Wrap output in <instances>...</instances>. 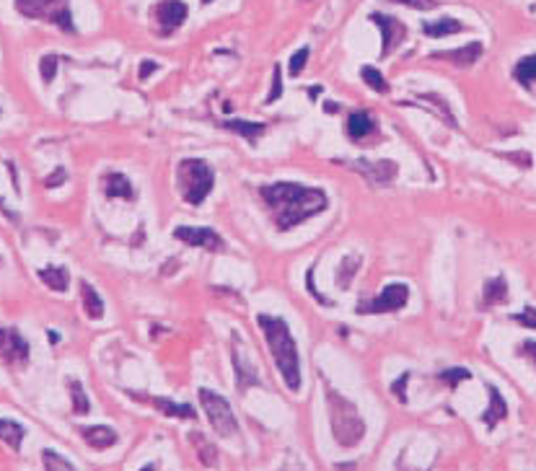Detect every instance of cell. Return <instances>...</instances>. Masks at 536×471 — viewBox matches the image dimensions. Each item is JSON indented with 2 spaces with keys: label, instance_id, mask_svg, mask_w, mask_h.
<instances>
[{
  "label": "cell",
  "instance_id": "28",
  "mask_svg": "<svg viewBox=\"0 0 536 471\" xmlns=\"http://www.w3.org/2000/svg\"><path fill=\"white\" fill-rule=\"evenodd\" d=\"M513 75H515V81L521 83V86H531V83L536 81V55L523 57V60L515 65Z\"/></svg>",
  "mask_w": 536,
  "mask_h": 471
},
{
  "label": "cell",
  "instance_id": "26",
  "mask_svg": "<svg viewBox=\"0 0 536 471\" xmlns=\"http://www.w3.org/2000/svg\"><path fill=\"white\" fill-rule=\"evenodd\" d=\"M0 441L6 443L8 448L21 450V441H23V427L13 419H0Z\"/></svg>",
  "mask_w": 536,
  "mask_h": 471
},
{
  "label": "cell",
  "instance_id": "2",
  "mask_svg": "<svg viewBox=\"0 0 536 471\" xmlns=\"http://www.w3.org/2000/svg\"><path fill=\"white\" fill-rule=\"evenodd\" d=\"M257 327L262 329L267 339V347L272 352V360L278 365L283 381L290 391H301V358H298V347L295 339L287 329V322L280 316L270 314H259L257 316Z\"/></svg>",
  "mask_w": 536,
  "mask_h": 471
},
{
  "label": "cell",
  "instance_id": "20",
  "mask_svg": "<svg viewBox=\"0 0 536 471\" xmlns=\"http://www.w3.org/2000/svg\"><path fill=\"white\" fill-rule=\"evenodd\" d=\"M459 31H464V23L456 21V18H438V21L423 23V34L425 37H433V39L451 37V34H459Z\"/></svg>",
  "mask_w": 536,
  "mask_h": 471
},
{
  "label": "cell",
  "instance_id": "16",
  "mask_svg": "<svg viewBox=\"0 0 536 471\" xmlns=\"http://www.w3.org/2000/svg\"><path fill=\"white\" fill-rule=\"evenodd\" d=\"M81 435H84V441L89 443L91 448H96V450L112 448L114 443H117V433H114L112 427H106V425L84 427V430H81Z\"/></svg>",
  "mask_w": 536,
  "mask_h": 471
},
{
  "label": "cell",
  "instance_id": "6",
  "mask_svg": "<svg viewBox=\"0 0 536 471\" xmlns=\"http://www.w3.org/2000/svg\"><path fill=\"white\" fill-rule=\"evenodd\" d=\"M197 397H200L205 414L210 419L212 430H215L220 438H234V435H239V419H236L234 409H231V404H228L226 397H220V394H215V391L210 389H200Z\"/></svg>",
  "mask_w": 536,
  "mask_h": 471
},
{
  "label": "cell",
  "instance_id": "17",
  "mask_svg": "<svg viewBox=\"0 0 536 471\" xmlns=\"http://www.w3.org/2000/svg\"><path fill=\"white\" fill-rule=\"evenodd\" d=\"M376 122L368 112H353L348 117V137L350 140H365L368 135H373Z\"/></svg>",
  "mask_w": 536,
  "mask_h": 471
},
{
  "label": "cell",
  "instance_id": "34",
  "mask_svg": "<svg viewBox=\"0 0 536 471\" xmlns=\"http://www.w3.org/2000/svg\"><path fill=\"white\" fill-rule=\"evenodd\" d=\"M309 47H301L298 52L290 57V75H301V70L306 67V62H309Z\"/></svg>",
  "mask_w": 536,
  "mask_h": 471
},
{
  "label": "cell",
  "instance_id": "4",
  "mask_svg": "<svg viewBox=\"0 0 536 471\" xmlns=\"http://www.w3.org/2000/svg\"><path fill=\"white\" fill-rule=\"evenodd\" d=\"M215 174L203 158H181L176 166V187L181 192V200L187 205H203L212 192Z\"/></svg>",
  "mask_w": 536,
  "mask_h": 471
},
{
  "label": "cell",
  "instance_id": "23",
  "mask_svg": "<svg viewBox=\"0 0 536 471\" xmlns=\"http://www.w3.org/2000/svg\"><path fill=\"white\" fill-rule=\"evenodd\" d=\"M363 264L360 254H345L340 262V269H337V285H340L342 290H348L350 285H353V277H355L358 267Z\"/></svg>",
  "mask_w": 536,
  "mask_h": 471
},
{
  "label": "cell",
  "instance_id": "3",
  "mask_svg": "<svg viewBox=\"0 0 536 471\" xmlns=\"http://www.w3.org/2000/svg\"><path fill=\"white\" fill-rule=\"evenodd\" d=\"M326 407H329L334 441L345 446V448L358 446L363 441V435H365V422H363L355 404L345 399L342 394H337L334 389H326Z\"/></svg>",
  "mask_w": 536,
  "mask_h": 471
},
{
  "label": "cell",
  "instance_id": "7",
  "mask_svg": "<svg viewBox=\"0 0 536 471\" xmlns=\"http://www.w3.org/2000/svg\"><path fill=\"white\" fill-rule=\"evenodd\" d=\"M409 300V288L404 283H392L386 285L384 290L378 293L373 300H365V303H358V314H397L401 308L407 306Z\"/></svg>",
  "mask_w": 536,
  "mask_h": 471
},
{
  "label": "cell",
  "instance_id": "24",
  "mask_svg": "<svg viewBox=\"0 0 536 471\" xmlns=\"http://www.w3.org/2000/svg\"><path fill=\"white\" fill-rule=\"evenodd\" d=\"M223 130H228V132L234 135H241V137H246V140H257L259 135H265V125L262 122H244V120H231V122H223L220 125Z\"/></svg>",
  "mask_w": 536,
  "mask_h": 471
},
{
  "label": "cell",
  "instance_id": "10",
  "mask_svg": "<svg viewBox=\"0 0 536 471\" xmlns=\"http://www.w3.org/2000/svg\"><path fill=\"white\" fill-rule=\"evenodd\" d=\"M174 239L184 241V244H189V246L207 249V251H218V249H223V239H220L212 228H189V225H176Z\"/></svg>",
  "mask_w": 536,
  "mask_h": 471
},
{
  "label": "cell",
  "instance_id": "11",
  "mask_svg": "<svg viewBox=\"0 0 536 471\" xmlns=\"http://www.w3.org/2000/svg\"><path fill=\"white\" fill-rule=\"evenodd\" d=\"M370 21H376L378 26H381V57H389V55L397 50V45L399 42H404V37H407V26H401L397 18H392V16H381V13H373L370 16Z\"/></svg>",
  "mask_w": 536,
  "mask_h": 471
},
{
  "label": "cell",
  "instance_id": "19",
  "mask_svg": "<svg viewBox=\"0 0 536 471\" xmlns=\"http://www.w3.org/2000/svg\"><path fill=\"white\" fill-rule=\"evenodd\" d=\"M508 300V283L506 277H490L487 283H484V290H482V308H490V306H498V303H506Z\"/></svg>",
  "mask_w": 536,
  "mask_h": 471
},
{
  "label": "cell",
  "instance_id": "30",
  "mask_svg": "<svg viewBox=\"0 0 536 471\" xmlns=\"http://www.w3.org/2000/svg\"><path fill=\"white\" fill-rule=\"evenodd\" d=\"M42 461H45L47 471H76V466L70 464L68 458L60 456V453H55V450H50V448L42 450Z\"/></svg>",
  "mask_w": 536,
  "mask_h": 471
},
{
  "label": "cell",
  "instance_id": "14",
  "mask_svg": "<svg viewBox=\"0 0 536 471\" xmlns=\"http://www.w3.org/2000/svg\"><path fill=\"white\" fill-rule=\"evenodd\" d=\"M130 397L137 399V402H148L151 407H156L161 414H166V417L195 419V409H192L189 404H176V402H171V399H166V397H143V394H135V391H130Z\"/></svg>",
  "mask_w": 536,
  "mask_h": 471
},
{
  "label": "cell",
  "instance_id": "18",
  "mask_svg": "<svg viewBox=\"0 0 536 471\" xmlns=\"http://www.w3.org/2000/svg\"><path fill=\"white\" fill-rule=\"evenodd\" d=\"M487 391H490V407H487V412L482 414V422L487 425V430H492L500 419L508 417V404L506 399L500 397V391L495 389V386H487Z\"/></svg>",
  "mask_w": 536,
  "mask_h": 471
},
{
  "label": "cell",
  "instance_id": "12",
  "mask_svg": "<svg viewBox=\"0 0 536 471\" xmlns=\"http://www.w3.org/2000/svg\"><path fill=\"white\" fill-rule=\"evenodd\" d=\"M358 174H363L370 184H389L397 176V164L394 161H355Z\"/></svg>",
  "mask_w": 536,
  "mask_h": 471
},
{
  "label": "cell",
  "instance_id": "43",
  "mask_svg": "<svg viewBox=\"0 0 536 471\" xmlns=\"http://www.w3.org/2000/svg\"><path fill=\"white\" fill-rule=\"evenodd\" d=\"M203 3H205V6H207V3H212V0H203Z\"/></svg>",
  "mask_w": 536,
  "mask_h": 471
},
{
  "label": "cell",
  "instance_id": "37",
  "mask_svg": "<svg viewBox=\"0 0 536 471\" xmlns=\"http://www.w3.org/2000/svg\"><path fill=\"white\" fill-rule=\"evenodd\" d=\"M394 3H401V6L415 8V11H433L438 6V0H394Z\"/></svg>",
  "mask_w": 536,
  "mask_h": 471
},
{
  "label": "cell",
  "instance_id": "39",
  "mask_svg": "<svg viewBox=\"0 0 536 471\" xmlns=\"http://www.w3.org/2000/svg\"><path fill=\"white\" fill-rule=\"evenodd\" d=\"M156 67H159V65H156L153 60H143V65H140V73H137V75H140V81H145V78H148V75H151Z\"/></svg>",
  "mask_w": 536,
  "mask_h": 471
},
{
  "label": "cell",
  "instance_id": "15",
  "mask_svg": "<svg viewBox=\"0 0 536 471\" xmlns=\"http://www.w3.org/2000/svg\"><path fill=\"white\" fill-rule=\"evenodd\" d=\"M435 60H446L453 62L456 67H469L474 65L479 57H482V45L479 42H472L467 47H459V50H448V52H433Z\"/></svg>",
  "mask_w": 536,
  "mask_h": 471
},
{
  "label": "cell",
  "instance_id": "8",
  "mask_svg": "<svg viewBox=\"0 0 536 471\" xmlns=\"http://www.w3.org/2000/svg\"><path fill=\"white\" fill-rule=\"evenodd\" d=\"M153 21L159 26L161 37H169L187 21V6L181 0H161L153 6Z\"/></svg>",
  "mask_w": 536,
  "mask_h": 471
},
{
  "label": "cell",
  "instance_id": "33",
  "mask_svg": "<svg viewBox=\"0 0 536 471\" xmlns=\"http://www.w3.org/2000/svg\"><path fill=\"white\" fill-rule=\"evenodd\" d=\"M39 70H42V81L52 83L55 75H57V55H45L39 62Z\"/></svg>",
  "mask_w": 536,
  "mask_h": 471
},
{
  "label": "cell",
  "instance_id": "9",
  "mask_svg": "<svg viewBox=\"0 0 536 471\" xmlns=\"http://www.w3.org/2000/svg\"><path fill=\"white\" fill-rule=\"evenodd\" d=\"M0 360L8 365H26L29 360V342L18 329H0Z\"/></svg>",
  "mask_w": 536,
  "mask_h": 471
},
{
  "label": "cell",
  "instance_id": "1",
  "mask_svg": "<svg viewBox=\"0 0 536 471\" xmlns=\"http://www.w3.org/2000/svg\"><path fill=\"white\" fill-rule=\"evenodd\" d=\"M259 195L267 202L278 231H290L295 225H301L303 220L319 215L329 205L324 189L303 187L295 181H278V184L262 187Z\"/></svg>",
  "mask_w": 536,
  "mask_h": 471
},
{
  "label": "cell",
  "instance_id": "35",
  "mask_svg": "<svg viewBox=\"0 0 536 471\" xmlns=\"http://www.w3.org/2000/svg\"><path fill=\"white\" fill-rule=\"evenodd\" d=\"M515 324H521V327H529V329H536V308H523L521 314L513 316Z\"/></svg>",
  "mask_w": 536,
  "mask_h": 471
},
{
  "label": "cell",
  "instance_id": "25",
  "mask_svg": "<svg viewBox=\"0 0 536 471\" xmlns=\"http://www.w3.org/2000/svg\"><path fill=\"white\" fill-rule=\"evenodd\" d=\"M81 298H84V308L91 319H101L104 316V300L86 280H81Z\"/></svg>",
  "mask_w": 536,
  "mask_h": 471
},
{
  "label": "cell",
  "instance_id": "31",
  "mask_svg": "<svg viewBox=\"0 0 536 471\" xmlns=\"http://www.w3.org/2000/svg\"><path fill=\"white\" fill-rule=\"evenodd\" d=\"M417 98H423V101H430V104H435V106H438L435 112L440 114V120L448 122L451 127H456V120H453V114H451V106H448L446 101H443V98L438 96V93H420Z\"/></svg>",
  "mask_w": 536,
  "mask_h": 471
},
{
  "label": "cell",
  "instance_id": "27",
  "mask_svg": "<svg viewBox=\"0 0 536 471\" xmlns=\"http://www.w3.org/2000/svg\"><path fill=\"white\" fill-rule=\"evenodd\" d=\"M68 389H70V399H73V414H89L91 404H89V397H86L84 386H81V381L70 378Z\"/></svg>",
  "mask_w": 536,
  "mask_h": 471
},
{
  "label": "cell",
  "instance_id": "13",
  "mask_svg": "<svg viewBox=\"0 0 536 471\" xmlns=\"http://www.w3.org/2000/svg\"><path fill=\"white\" fill-rule=\"evenodd\" d=\"M101 189H104V195L109 197V200H127V202L137 200V192L132 189L130 179L120 171L104 174V176H101Z\"/></svg>",
  "mask_w": 536,
  "mask_h": 471
},
{
  "label": "cell",
  "instance_id": "38",
  "mask_svg": "<svg viewBox=\"0 0 536 471\" xmlns=\"http://www.w3.org/2000/svg\"><path fill=\"white\" fill-rule=\"evenodd\" d=\"M407 381H409V373H404V375H399V381L394 383L392 386V391L397 394V399L399 402H407V397H404V389H407Z\"/></svg>",
  "mask_w": 536,
  "mask_h": 471
},
{
  "label": "cell",
  "instance_id": "41",
  "mask_svg": "<svg viewBox=\"0 0 536 471\" xmlns=\"http://www.w3.org/2000/svg\"><path fill=\"white\" fill-rule=\"evenodd\" d=\"M47 336H50V342H52V344H57V342H60V334H57V331H52V329L47 331Z\"/></svg>",
  "mask_w": 536,
  "mask_h": 471
},
{
  "label": "cell",
  "instance_id": "22",
  "mask_svg": "<svg viewBox=\"0 0 536 471\" xmlns=\"http://www.w3.org/2000/svg\"><path fill=\"white\" fill-rule=\"evenodd\" d=\"M189 441H192V446L197 448V456H200L203 466L212 469V466L218 464V448H215V446H212V443L207 441L203 433H192L189 435Z\"/></svg>",
  "mask_w": 536,
  "mask_h": 471
},
{
  "label": "cell",
  "instance_id": "40",
  "mask_svg": "<svg viewBox=\"0 0 536 471\" xmlns=\"http://www.w3.org/2000/svg\"><path fill=\"white\" fill-rule=\"evenodd\" d=\"M521 352L526 355V358L534 360V365H536V342H523L521 344Z\"/></svg>",
  "mask_w": 536,
  "mask_h": 471
},
{
  "label": "cell",
  "instance_id": "32",
  "mask_svg": "<svg viewBox=\"0 0 536 471\" xmlns=\"http://www.w3.org/2000/svg\"><path fill=\"white\" fill-rule=\"evenodd\" d=\"M469 378H472V373L467 368H451V370H440L438 373V381L446 383L448 389H456L461 381H469Z\"/></svg>",
  "mask_w": 536,
  "mask_h": 471
},
{
  "label": "cell",
  "instance_id": "42",
  "mask_svg": "<svg viewBox=\"0 0 536 471\" xmlns=\"http://www.w3.org/2000/svg\"><path fill=\"white\" fill-rule=\"evenodd\" d=\"M140 471H156V466H153V464H148V466H143V469H140Z\"/></svg>",
  "mask_w": 536,
  "mask_h": 471
},
{
  "label": "cell",
  "instance_id": "29",
  "mask_svg": "<svg viewBox=\"0 0 536 471\" xmlns=\"http://www.w3.org/2000/svg\"><path fill=\"white\" fill-rule=\"evenodd\" d=\"M360 78L368 83L370 89L376 91V93H389V91H392V89H389V81H386L384 75L378 73L373 65H363L360 67Z\"/></svg>",
  "mask_w": 536,
  "mask_h": 471
},
{
  "label": "cell",
  "instance_id": "5",
  "mask_svg": "<svg viewBox=\"0 0 536 471\" xmlns=\"http://www.w3.org/2000/svg\"><path fill=\"white\" fill-rule=\"evenodd\" d=\"M16 11L26 18L55 23L65 34H76V23L70 16V0H16Z\"/></svg>",
  "mask_w": 536,
  "mask_h": 471
},
{
  "label": "cell",
  "instance_id": "21",
  "mask_svg": "<svg viewBox=\"0 0 536 471\" xmlns=\"http://www.w3.org/2000/svg\"><path fill=\"white\" fill-rule=\"evenodd\" d=\"M39 280L50 288V290L55 293H65L68 290V285H70V275H68V269L65 267H45V269H39L37 272Z\"/></svg>",
  "mask_w": 536,
  "mask_h": 471
},
{
  "label": "cell",
  "instance_id": "36",
  "mask_svg": "<svg viewBox=\"0 0 536 471\" xmlns=\"http://www.w3.org/2000/svg\"><path fill=\"white\" fill-rule=\"evenodd\" d=\"M280 96H283V73H280V65H275V78H272V91L267 96V104L278 101Z\"/></svg>",
  "mask_w": 536,
  "mask_h": 471
}]
</instances>
